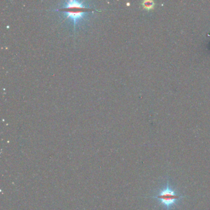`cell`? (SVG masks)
<instances>
[{
	"label": "cell",
	"mask_w": 210,
	"mask_h": 210,
	"mask_svg": "<svg viewBox=\"0 0 210 210\" xmlns=\"http://www.w3.org/2000/svg\"><path fill=\"white\" fill-rule=\"evenodd\" d=\"M150 197L157 200L166 210H170L178 203L179 200L185 198V196L172 189L170 185L169 180H167L166 184L164 187L160 190L155 195Z\"/></svg>",
	"instance_id": "6da1fadb"
},
{
	"label": "cell",
	"mask_w": 210,
	"mask_h": 210,
	"mask_svg": "<svg viewBox=\"0 0 210 210\" xmlns=\"http://www.w3.org/2000/svg\"><path fill=\"white\" fill-rule=\"evenodd\" d=\"M66 11L67 17H70L75 22L77 20L82 18L83 14L88 9H64Z\"/></svg>",
	"instance_id": "7a4b0ae2"
},
{
	"label": "cell",
	"mask_w": 210,
	"mask_h": 210,
	"mask_svg": "<svg viewBox=\"0 0 210 210\" xmlns=\"http://www.w3.org/2000/svg\"><path fill=\"white\" fill-rule=\"evenodd\" d=\"M87 9L85 7L83 4L80 2L76 1H69L66 4V7L64 9Z\"/></svg>",
	"instance_id": "3957f363"
}]
</instances>
